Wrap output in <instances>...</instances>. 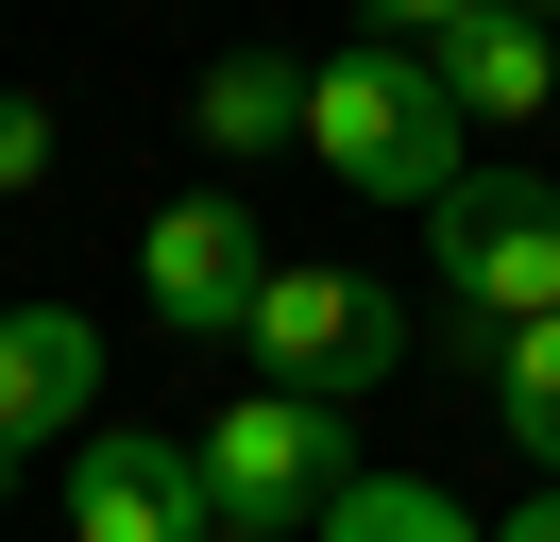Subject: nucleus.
Segmentation results:
<instances>
[{
	"mask_svg": "<svg viewBox=\"0 0 560 542\" xmlns=\"http://www.w3.org/2000/svg\"><path fill=\"white\" fill-rule=\"evenodd\" d=\"M306 542H492V526H476L458 492H424V474H357V492L323 508Z\"/></svg>",
	"mask_w": 560,
	"mask_h": 542,
	"instance_id": "9d476101",
	"label": "nucleus"
},
{
	"mask_svg": "<svg viewBox=\"0 0 560 542\" xmlns=\"http://www.w3.org/2000/svg\"><path fill=\"white\" fill-rule=\"evenodd\" d=\"M458 136H476V119L442 102V68L390 51V34H357V51H323V68H306V153L340 169L357 203H442L458 169H476Z\"/></svg>",
	"mask_w": 560,
	"mask_h": 542,
	"instance_id": "f257e3e1",
	"label": "nucleus"
},
{
	"mask_svg": "<svg viewBox=\"0 0 560 542\" xmlns=\"http://www.w3.org/2000/svg\"><path fill=\"white\" fill-rule=\"evenodd\" d=\"M510 17H544V34H560V0H510Z\"/></svg>",
	"mask_w": 560,
	"mask_h": 542,
	"instance_id": "2eb2a0df",
	"label": "nucleus"
},
{
	"mask_svg": "<svg viewBox=\"0 0 560 542\" xmlns=\"http://www.w3.org/2000/svg\"><path fill=\"white\" fill-rule=\"evenodd\" d=\"M137 288H153V322H171V339H238V322H255V288H272V237H255V203H221V187L153 203Z\"/></svg>",
	"mask_w": 560,
	"mask_h": 542,
	"instance_id": "39448f33",
	"label": "nucleus"
},
{
	"mask_svg": "<svg viewBox=\"0 0 560 542\" xmlns=\"http://www.w3.org/2000/svg\"><path fill=\"white\" fill-rule=\"evenodd\" d=\"M221 542H238V526H221Z\"/></svg>",
	"mask_w": 560,
	"mask_h": 542,
	"instance_id": "dca6fc26",
	"label": "nucleus"
},
{
	"mask_svg": "<svg viewBox=\"0 0 560 542\" xmlns=\"http://www.w3.org/2000/svg\"><path fill=\"white\" fill-rule=\"evenodd\" d=\"M103 424V322L85 305H0V458Z\"/></svg>",
	"mask_w": 560,
	"mask_h": 542,
	"instance_id": "0eeeda50",
	"label": "nucleus"
},
{
	"mask_svg": "<svg viewBox=\"0 0 560 542\" xmlns=\"http://www.w3.org/2000/svg\"><path fill=\"white\" fill-rule=\"evenodd\" d=\"M187 136H205L221 169L306 153V68H289V51H221V68H205V102H187Z\"/></svg>",
	"mask_w": 560,
	"mask_h": 542,
	"instance_id": "1a4fd4ad",
	"label": "nucleus"
},
{
	"mask_svg": "<svg viewBox=\"0 0 560 542\" xmlns=\"http://www.w3.org/2000/svg\"><path fill=\"white\" fill-rule=\"evenodd\" d=\"M255 390H306V406H357L390 356H408V305L374 288V271H323V255H272V288H255L238 322Z\"/></svg>",
	"mask_w": 560,
	"mask_h": 542,
	"instance_id": "7ed1b4c3",
	"label": "nucleus"
},
{
	"mask_svg": "<svg viewBox=\"0 0 560 542\" xmlns=\"http://www.w3.org/2000/svg\"><path fill=\"white\" fill-rule=\"evenodd\" d=\"M492 542H560V492H526V508H510V526H492Z\"/></svg>",
	"mask_w": 560,
	"mask_h": 542,
	"instance_id": "4468645a",
	"label": "nucleus"
},
{
	"mask_svg": "<svg viewBox=\"0 0 560 542\" xmlns=\"http://www.w3.org/2000/svg\"><path fill=\"white\" fill-rule=\"evenodd\" d=\"M51 153H69V136H51V102L0 85V187H51Z\"/></svg>",
	"mask_w": 560,
	"mask_h": 542,
	"instance_id": "f8f14e48",
	"label": "nucleus"
},
{
	"mask_svg": "<svg viewBox=\"0 0 560 542\" xmlns=\"http://www.w3.org/2000/svg\"><path fill=\"white\" fill-rule=\"evenodd\" d=\"M69 542H221L205 458L153 440V424H85L69 440Z\"/></svg>",
	"mask_w": 560,
	"mask_h": 542,
	"instance_id": "423d86ee",
	"label": "nucleus"
},
{
	"mask_svg": "<svg viewBox=\"0 0 560 542\" xmlns=\"http://www.w3.org/2000/svg\"><path fill=\"white\" fill-rule=\"evenodd\" d=\"M492 424L544 458V492H560V322H510L492 339Z\"/></svg>",
	"mask_w": 560,
	"mask_h": 542,
	"instance_id": "9b49d317",
	"label": "nucleus"
},
{
	"mask_svg": "<svg viewBox=\"0 0 560 542\" xmlns=\"http://www.w3.org/2000/svg\"><path fill=\"white\" fill-rule=\"evenodd\" d=\"M424 68H442L458 119H544V102H560V34H544V17H510V0H476V17H458Z\"/></svg>",
	"mask_w": 560,
	"mask_h": 542,
	"instance_id": "6e6552de",
	"label": "nucleus"
},
{
	"mask_svg": "<svg viewBox=\"0 0 560 542\" xmlns=\"http://www.w3.org/2000/svg\"><path fill=\"white\" fill-rule=\"evenodd\" d=\"M442 237V305L458 322H560V187L544 169H458L424 203Z\"/></svg>",
	"mask_w": 560,
	"mask_h": 542,
	"instance_id": "20e7f679",
	"label": "nucleus"
},
{
	"mask_svg": "<svg viewBox=\"0 0 560 542\" xmlns=\"http://www.w3.org/2000/svg\"><path fill=\"white\" fill-rule=\"evenodd\" d=\"M458 17H476V0H374V34H390V51H442Z\"/></svg>",
	"mask_w": 560,
	"mask_h": 542,
	"instance_id": "ddd939ff",
	"label": "nucleus"
},
{
	"mask_svg": "<svg viewBox=\"0 0 560 542\" xmlns=\"http://www.w3.org/2000/svg\"><path fill=\"white\" fill-rule=\"evenodd\" d=\"M205 508L238 542H306L323 508L357 492V440H340V406H306V390H238V406H205Z\"/></svg>",
	"mask_w": 560,
	"mask_h": 542,
	"instance_id": "f03ea898",
	"label": "nucleus"
}]
</instances>
